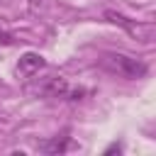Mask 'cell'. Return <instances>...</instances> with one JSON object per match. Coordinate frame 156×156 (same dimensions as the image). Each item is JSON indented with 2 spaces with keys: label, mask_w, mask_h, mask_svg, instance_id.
I'll list each match as a JSON object with an SVG mask.
<instances>
[{
  "label": "cell",
  "mask_w": 156,
  "mask_h": 156,
  "mask_svg": "<svg viewBox=\"0 0 156 156\" xmlns=\"http://www.w3.org/2000/svg\"><path fill=\"white\" fill-rule=\"evenodd\" d=\"M100 66L119 78H127V80H136V78H144L146 76V63L141 58H134V56H127V54H119V51H107L100 56Z\"/></svg>",
  "instance_id": "cell-1"
},
{
  "label": "cell",
  "mask_w": 156,
  "mask_h": 156,
  "mask_svg": "<svg viewBox=\"0 0 156 156\" xmlns=\"http://www.w3.org/2000/svg\"><path fill=\"white\" fill-rule=\"evenodd\" d=\"M105 17L112 22V24H119V27H124L132 37H139V39H149V29L146 27H141V24H136L134 20H129V17H124V15H119V12H115V10H107L105 12Z\"/></svg>",
  "instance_id": "cell-2"
},
{
  "label": "cell",
  "mask_w": 156,
  "mask_h": 156,
  "mask_svg": "<svg viewBox=\"0 0 156 156\" xmlns=\"http://www.w3.org/2000/svg\"><path fill=\"white\" fill-rule=\"evenodd\" d=\"M44 56H39V54H34V51H27L22 58H20V63H17V71L22 73V76H34L39 68H44Z\"/></svg>",
  "instance_id": "cell-3"
},
{
  "label": "cell",
  "mask_w": 156,
  "mask_h": 156,
  "mask_svg": "<svg viewBox=\"0 0 156 156\" xmlns=\"http://www.w3.org/2000/svg\"><path fill=\"white\" fill-rule=\"evenodd\" d=\"M41 93L49 95V98H66L68 95V83L61 76H49L41 85Z\"/></svg>",
  "instance_id": "cell-4"
},
{
  "label": "cell",
  "mask_w": 156,
  "mask_h": 156,
  "mask_svg": "<svg viewBox=\"0 0 156 156\" xmlns=\"http://www.w3.org/2000/svg\"><path fill=\"white\" fill-rule=\"evenodd\" d=\"M68 146H71V139L68 136H54L51 141H46L41 146V151H46V154H63Z\"/></svg>",
  "instance_id": "cell-5"
},
{
  "label": "cell",
  "mask_w": 156,
  "mask_h": 156,
  "mask_svg": "<svg viewBox=\"0 0 156 156\" xmlns=\"http://www.w3.org/2000/svg\"><path fill=\"white\" fill-rule=\"evenodd\" d=\"M0 41H2V44H12V34L5 32V27H0Z\"/></svg>",
  "instance_id": "cell-6"
},
{
  "label": "cell",
  "mask_w": 156,
  "mask_h": 156,
  "mask_svg": "<svg viewBox=\"0 0 156 156\" xmlns=\"http://www.w3.org/2000/svg\"><path fill=\"white\" fill-rule=\"evenodd\" d=\"M112 151H117V154H119V151H122V146H119V144H112V146H107V149H105V154H112Z\"/></svg>",
  "instance_id": "cell-7"
},
{
  "label": "cell",
  "mask_w": 156,
  "mask_h": 156,
  "mask_svg": "<svg viewBox=\"0 0 156 156\" xmlns=\"http://www.w3.org/2000/svg\"><path fill=\"white\" fill-rule=\"evenodd\" d=\"M2 90H5V83H2V80H0V93H2Z\"/></svg>",
  "instance_id": "cell-8"
}]
</instances>
